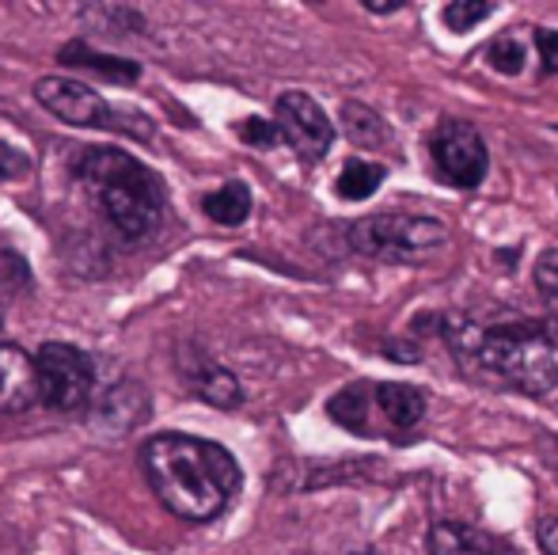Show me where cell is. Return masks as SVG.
<instances>
[{"label": "cell", "mask_w": 558, "mask_h": 555, "mask_svg": "<svg viewBox=\"0 0 558 555\" xmlns=\"http://www.w3.org/2000/svg\"><path fill=\"white\" fill-rule=\"evenodd\" d=\"M536 536H539V548H544V555H558V518L539 521Z\"/></svg>", "instance_id": "cell-24"}, {"label": "cell", "mask_w": 558, "mask_h": 555, "mask_svg": "<svg viewBox=\"0 0 558 555\" xmlns=\"http://www.w3.org/2000/svg\"><path fill=\"white\" fill-rule=\"evenodd\" d=\"M429 156H434L437 176L445 183L460 186V191H475L486 179V168H490L483 134L460 119H448L429 134Z\"/></svg>", "instance_id": "cell-8"}, {"label": "cell", "mask_w": 558, "mask_h": 555, "mask_svg": "<svg viewBox=\"0 0 558 555\" xmlns=\"http://www.w3.org/2000/svg\"><path fill=\"white\" fill-rule=\"evenodd\" d=\"M61 61H65V65L92 69V73L107 76V81H114V84H133L141 76L137 61L114 58V53H99V50H92L88 43H69V46H61Z\"/></svg>", "instance_id": "cell-13"}, {"label": "cell", "mask_w": 558, "mask_h": 555, "mask_svg": "<svg viewBox=\"0 0 558 555\" xmlns=\"http://www.w3.org/2000/svg\"><path fill=\"white\" fill-rule=\"evenodd\" d=\"M342 122H345V134H350V141L361 148H376V145H384V141H391L380 114L368 111V107H361V104H345Z\"/></svg>", "instance_id": "cell-17"}, {"label": "cell", "mask_w": 558, "mask_h": 555, "mask_svg": "<svg viewBox=\"0 0 558 555\" xmlns=\"http://www.w3.org/2000/svg\"><path fill=\"white\" fill-rule=\"evenodd\" d=\"M35 381L38 400L58 415H65V411H81L88 403L92 388H96V365L81 347L43 342L35 354Z\"/></svg>", "instance_id": "cell-7"}, {"label": "cell", "mask_w": 558, "mask_h": 555, "mask_svg": "<svg viewBox=\"0 0 558 555\" xmlns=\"http://www.w3.org/2000/svg\"><path fill=\"white\" fill-rule=\"evenodd\" d=\"M327 411L350 434L407 442L411 430L426 419V393L414 385H399V381H361V385L342 388L327 403Z\"/></svg>", "instance_id": "cell-4"}, {"label": "cell", "mask_w": 558, "mask_h": 555, "mask_svg": "<svg viewBox=\"0 0 558 555\" xmlns=\"http://www.w3.org/2000/svg\"><path fill=\"white\" fill-rule=\"evenodd\" d=\"M486 15H494V4H483V0H456V4H445L441 20L448 31H456V35H463V31H471L475 23H483Z\"/></svg>", "instance_id": "cell-19"}, {"label": "cell", "mask_w": 558, "mask_h": 555, "mask_svg": "<svg viewBox=\"0 0 558 555\" xmlns=\"http://www.w3.org/2000/svg\"><path fill=\"white\" fill-rule=\"evenodd\" d=\"M536 289L544 293V301L558 312V248L544 252L536 260Z\"/></svg>", "instance_id": "cell-20"}, {"label": "cell", "mask_w": 558, "mask_h": 555, "mask_svg": "<svg viewBox=\"0 0 558 555\" xmlns=\"http://www.w3.org/2000/svg\"><path fill=\"white\" fill-rule=\"evenodd\" d=\"M0 327H4V297H0Z\"/></svg>", "instance_id": "cell-25"}, {"label": "cell", "mask_w": 558, "mask_h": 555, "mask_svg": "<svg viewBox=\"0 0 558 555\" xmlns=\"http://www.w3.org/2000/svg\"><path fill=\"white\" fill-rule=\"evenodd\" d=\"M429 555H509L490 533L463 521H437L429 529Z\"/></svg>", "instance_id": "cell-12"}, {"label": "cell", "mask_w": 558, "mask_h": 555, "mask_svg": "<svg viewBox=\"0 0 558 555\" xmlns=\"http://www.w3.org/2000/svg\"><path fill=\"white\" fill-rule=\"evenodd\" d=\"M194 393H198L206 403H214V408H221V411L240 408V400H243L240 381H235L225 365H214V362H206L198 373H194Z\"/></svg>", "instance_id": "cell-15"}, {"label": "cell", "mask_w": 558, "mask_h": 555, "mask_svg": "<svg viewBox=\"0 0 558 555\" xmlns=\"http://www.w3.org/2000/svg\"><path fill=\"white\" fill-rule=\"evenodd\" d=\"M353 555H380V552H373V548H365V552H353Z\"/></svg>", "instance_id": "cell-26"}, {"label": "cell", "mask_w": 558, "mask_h": 555, "mask_svg": "<svg viewBox=\"0 0 558 555\" xmlns=\"http://www.w3.org/2000/svg\"><path fill=\"white\" fill-rule=\"evenodd\" d=\"M357 255L380 263H422L448 244V229L422 214H376L361 217L345 232Z\"/></svg>", "instance_id": "cell-5"}, {"label": "cell", "mask_w": 558, "mask_h": 555, "mask_svg": "<svg viewBox=\"0 0 558 555\" xmlns=\"http://www.w3.org/2000/svg\"><path fill=\"white\" fill-rule=\"evenodd\" d=\"M35 99L53 119L69 122V126L118 130V134H137V137L153 134V130L137 126V122H145L141 114L118 111V107L107 104L96 88H88V84H81V81H69V76H43V81L35 84Z\"/></svg>", "instance_id": "cell-6"}, {"label": "cell", "mask_w": 558, "mask_h": 555, "mask_svg": "<svg viewBox=\"0 0 558 555\" xmlns=\"http://www.w3.org/2000/svg\"><path fill=\"white\" fill-rule=\"evenodd\" d=\"M31 171V156L20 153V148L12 145H0V183H8V179H20Z\"/></svg>", "instance_id": "cell-22"}, {"label": "cell", "mask_w": 558, "mask_h": 555, "mask_svg": "<svg viewBox=\"0 0 558 555\" xmlns=\"http://www.w3.org/2000/svg\"><path fill=\"white\" fill-rule=\"evenodd\" d=\"M202 209H206V214L214 217L217 225H228V229H235V225H243V221H247V214H251L247 183L232 179V183L217 186L214 194H206V198H202Z\"/></svg>", "instance_id": "cell-14"}, {"label": "cell", "mask_w": 558, "mask_h": 555, "mask_svg": "<svg viewBox=\"0 0 558 555\" xmlns=\"http://www.w3.org/2000/svg\"><path fill=\"white\" fill-rule=\"evenodd\" d=\"M141 468H145L156 498L191 526L221 518L243 483L232 453L194 434L148 437L141 445Z\"/></svg>", "instance_id": "cell-1"}, {"label": "cell", "mask_w": 558, "mask_h": 555, "mask_svg": "<svg viewBox=\"0 0 558 555\" xmlns=\"http://www.w3.org/2000/svg\"><path fill=\"white\" fill-rule=\"evenodd\" d=\"M448 342L468 365H478L490 377L506 381L529 396L551 393L558 385V339L532 324H478V319H452Z\"/></svg>", "instance_id": "cell-2"}, {"label": "cell", "mask_w": 558, "mask_h": 555, "mask_svg": "<svg viewBox=\"0 0 558 555\" xmlns=\"http://www.w3.org/2000/svg\"><path fill=\"white\" fill-rule=\"evenodd\" d=\"M532 43H536L539 61H544V73H558V31L536 27L532 31Z\"/></svg>", "instance_id": "cell-23"}, {"label": "cell", "mask_w": 558, "mask_h": 555, "mask_svg": "<svg viewBox=\"0 0 558 555\" xmlns=\"http://www.w3.org/2000/svg\"><path fill=\"white\" fill-rule=\"evenodd\" d=\"M240 137L247 141V145H255V148H278L281 145L278 126H274V122H266V119H247L240 126Z\"/></svg>", "instance_id": "cell-21"}, {"label": "cell", "mask_w": 558, "mask_h": 555, "mask_svg": "<svg viewBox=\"0 0 558 555\" xmlns=\"http://www.w3.org/2000/svg\"><path fill=\"white\" fill-rule=\"evenodd\" d=\"M76 176L96 191L107 221L122 232L125 240H145L160 229L163 221V183L153 168L122 148H81Z\"/></svg>", "instance_id": "cell-3"}, {"label": "cell", "mask_w": 558, "mask_h": 555, "mask_svg": "<svg viewBox=\"0 0 558 555\" xmlns=\"http://www.w3.org/2000/svg\"><path fill=\"white\" fill-rule=\"evenodd\" d=\"M38 403L35 358L15 342H0V415H20Z\"/></svg>", "instance_id": "cell-10"}, {"label": "cell", "mask_w": 558, "mask_h": 555, "mask_svg": "<svg viewBox=\"0 0 558 555\" xmlns=\"http://www.w3.org/2000/svg\"><path fill=\"white\" fill-rule=\"evenodd\" d=\"M278 134L286 145H293L304 160H324L335 145V126L324 114V107L308 92H286L278 99Z\"/></svg>", "instance_id": "cell-9"}, {"label": "cell", "mask_w": 558, "mask_h": 555, "mask_svg": "<svg viewBox=\"0 0 558 555\" xmlns=\"http://www.w3.org/2000/svg\"><path fill=\"white\" fill-rule=\"evenodd\" d=\"M384 176H388V171H384V164H373V160H361V156H353V160L338 171L335 191H338V198H345V202H365V198H373V194H376V186L384 183Z\"/></svg>", "instance_id": "cell-16"}, {"label": "cell", "mask_w": 558, "mask_h": 555, "mask_svg": "<svg viewBox=\"0 0 558 555\" xmlns=\"http://www.w3.org/2000/svg\"><path fill=\"white\" fill-rule=\"evenodd\" d=\"M148 411V396L141 385H133V381H125V385H114L111 393H104V400H99V408L92 411V426H104V430H114V434H130L133 426H137L141 419H145Z\"/></svg>", "instance_id": "cell-11"}, {"label": "cell", "mask_w": 558, "mask_h": 555, "mask_svg": "<svg viewBox=\"0 0 558 555\" xmlns=\"http://www.w3.org/2000/svg\"><path fill=\"white\" fill-rule=\"evenodd\" d=\"M486 61H490L494 73L517 76L524 69V61H529V46H524L517 35H501V38H494V43H490V50H486Z\"/></svg>", "instance_id": "cell-18"}]
</instances>
